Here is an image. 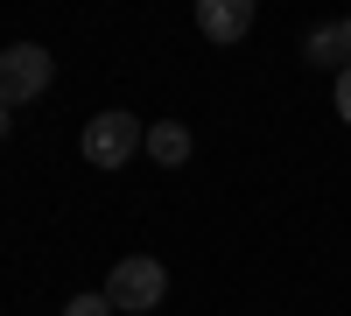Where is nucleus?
I'll list each match as a JSON object with an SVG mask.
<instances>
[{"label":"nucleus","mask_w":351,"mask_h":316,"mask_svg":"<svg viewBox=\"0 0 351 316\" xmlns=\"http://www.w3.org/2000/svg\"><path fill=\"white\" fill-rule=\"evenodd\" d=\"M141 148H148V134H141L134 112H92L84 120V162L92 169H127Z\"/></svg>","instance_id":"nucleus-1"},{"label":"nucleus","mask_w":351,"mask_h":316,"mask_svg":"<svg viewBox=\"0 0 351 316\" xmlns=\"http://www.w3.org/2000/svg\"><path fill=\"white\" fill-rule=\"evenodd\" d=\"M162 295H169V267H162V260H148V253H127V260L106 274V302H112V309H127V316L155 309Z\"/></svg>","instance_id":"nucleus-2"},{"label":"nucleus","mask_w":351,"mask_h":316,"mask_svg":"<svg viewBox=\"0 0 351 316\" xmlns=\"http://www.w3.org/2000/svg\"><path fill=\"white\" fill-rule=\"evenodd\" d=\"M49 77H56V64H49L43 42H14V49H0V99H8V106L43 99Z\"/></svg>","instance_id":"nucleus-3"},{"label":"nucleus","mask_w":351,"mask_h":316,"mask_svg":"<svg viewBox=\"0 0 351 316\" xmlns=\"http://www.w3.org/2000/svg\"><path fill=\"white\" fill-rule=\"evenodd\" d=\"M246 28H253V0H197V36L239 42Z\"/></svg>","instance_id":"nucleus-4"},{"label":"nucleus","mask_w":351,"mask_h":316,"mask_svg":"<svg viewBox=\"0 0 351 316\" xmlns=\"http://www.w3.org/2000/svg\"><path fill=\"white\" fill-rule=\"evenodd\" d=\"M302 56L309 71H351V21H324L302 36Z\"/></svg>","instance_id":"nucleus-5"},{"label":"nucleus","mask_w":351,"mask_h":316,"mask_svg":"<svg viewBox=\"0 0 351 316\" xmlns=\"http://www.w3.org/2000/svg\"><path fill=\"white\" fill-rule=\"evenodd\" d=\"M148 162H162V169H183V162H190V127H183V120H162V127H148Z\"/></svg>","instance_id":"nucleus-6"},{"label":"nucleus","mask_w":351,"mask_h":316,"mask_svg":"<svg viewBox=\"0 0 351 316\" xmlns=\"http://www.w3.org/2000/svg\"><path fill=\"white\" fill-rule=\"evenodd\" d=\"M64 316H112V302H106V289H99V295H77Z\"/></svg>","instance_id":"nucleus-7"},{"label":"nucleus","mask_w":351,"mask_h":316,"mask_svg":"<svg viewBox=\"0 0 351 316\" xmlns=\"http://www.w3.org/2000/svg\"><path fill=\"white\" fill-rule=\"evenodd\" d=\"M337 120L351 127V71H337Z\"/></svg>","instance_id":"nucleus-8"},{"label":"nucleus","mask_w":351,"mask_h":316,"mask_svg":"<svg viewBox=\"0 0 351 316\" xmlns=\"http://www.w3.org/2000/svg\"><path fill=\"white\" fill-rule=\"evenodd\" d=\"M8 127H14V106H8V99H0V141H8Z\"/></svg>","instance_id":"nucleus-9"}]
</instances>
